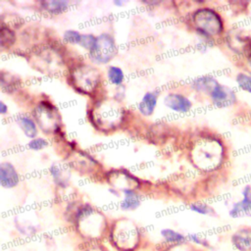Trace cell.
Masks as SVG:
<instances>
[{
  "mask_svg": "<svg viewBox=\"0 0 251 251\" xmlns=\"http://www.w3.org/2000/svg\"><path fill=\"white\" fill-rule=\"evenodd\" d=\"M213 103L218 107H225L230 105L235 100L233 91L227 86L218 83L210 94Z\"/></svg>",
  "mask_w": 251,
  "mask_h": 251,
  "instance_id": "12",
  "label": "cell"
},
{
  "mask_svg": "<svg viewBox=\"0 0 251 251\" xmlns=\"http://www.w3.org/2000/svg\"><path fill=\"white\" fill-rule=\"evenodd\" d=\"M160 234L162 236V238L164 239V241L168 244L171 245H175V244H179V243H184L187 241V236L184 235L183 233L175 230L173 228H163L160 231Z\"/></svg>",
  "mask_w": 251,
  "mask_h": 251,
  "instance_id": "17",
  "label": "cell"
},
{
  "mask_svg": "<svg viewBox=\"0 0 251 251\" xmlns=\"http://www.w3.org/2000/svg\"><path fill=\"white\" fill-rule=\"evenodd\" d=\"M167 251H196V250L187 242H184V243L171 245V247Z\"/></svg>",
  "mask_w": 251,
  "mask_h": 251,
  "instance_id": "29",
  "label": "cell"
},
{
  "mask_svg": "<svg viewBox=\"0 0 251 251\" xmlns=\"http://www.w3.org/2000/svg\"><path fill=\"white\" fill-rule=\"evenodd\" d=\"M116 52L117 47L114 38L110 34L103 33L96 37L95 45L89 51V57L96 64H106L112 60Z\"/></svg>",
  "mask_w": 251,
  "mask_h": 251,
  "instance_id": "6",
  "label": "cell"
},
{
  "mask_svg": "<svg viewBox=\"0 0 251 251\" xmlns=\"http://www.w3.org/2000/svg\"><path fill=\"white\" fill-rule=\"evenodd\" d=\"M109 192L111 193V194H113L114 196H118L119 195V192H118V189L117 188H109Z\"/></svg>",
  "mask_w": 251,
  "mask_h": 251,
  "instance_id": "31",
  "label": "cell"
},
{
  "mask_svg": "<svg viewBox=\"0 0 251 251\" xmlns=\"http://www.w3.org/2000/svg\"><path fill=\"white\" fill-rule=\"evenodd\" d=\"M81 34L75 29H68L63 34V39L71 44H79Z\"/></svg>",
  "mask_w": 251,
  "mask_h": 251,
  "instance_id": "25",
  "label": "cell"
},
{
  "mask_svg": "<svg viewBox=\"0 0 251 251\" xmlns=\"http://www.w3.org/2000/svg\"><path fill=\"white\" fill-rule=\"evenodd\" d=\"M219 82L211 76H201L193 80L192 82V87L199 92H204V93H209L213 91V89L216 87V85Z\"/></svg>",
  "mask_w": 251,
  "mask_h": 251,
  "instance_id": "16",
  "label": "cell"
},
{
  "mask_svg": "<svg viewBox=\"0 0 251 251\" xmlns=\"http://www.w3.org/2000/svg\"><path fill=\"white\" fill-rule=\"evenodd\" d=\"M20 181L19 174L15 167L8 162L0 165V183L4 188H13Z\"/></svg>",
  "mask_w": 251,
  "mask_h": 251,
  "instance_id": "13",
  "label": "cell"
},
{
  "mask_svg": "<svg viewBox=\"0 0 251 251\" xmlns=\"http://www.w3.org/2000/svg\"><path fill=\"white\" fill-rule=\"evenodd\" d=\"M72 80L79 91L89 93L94 90L99 81V74L96 69L89 66H81L72 74Z\"/></svg>",
  "mask_w": 251,
  "mask_h": 251,
  "instance_id": "7",
  "label": "cell"
},
{
  "mask_svg": "<svg viewBox=\"0 0 251 251\" xmlns=\"http://www.w3.org/2000/svg\"><path fill=\"white\" fill-rule=\"evenodd\" d=\"M186 236H187V239L190 242H192L195 245H198V246H200V247H202L206 250H213L215 248L214 245L208 240V238H206L204 236H201L197 233H188Z\"/></svg>",
  "mask_w": 251,
  "mask_h": 251,
  "instance_id": "23",
  "label": "cell"
},
{
  "mask_svg": "<svg viewBox=\"0 0 251 251\" xmlns=\"http://www.w3.org/2000/svg\"><path fill=\"white\" fill-rule=\"evenodd\" d=\"M164 104L176 113H186L191 109L190 100L179 93H169L164 97Z\"/></svg>",
  "mask_w": 251,
  "mask_h": 251,
  "instance_id": "11",
  "label": "cell"
},
{
  "mask_svg": "<svg viewBox=\"0 0 251 251\" xmlns=\"http://www.w3.org/2000/svg\"><path fill=\"white\" fill-rule=\"evenodd\" d=\"M112 244L121 251L133 250L138 245L139 230L128 221L117 223L111 232Z\"/></svg>",
  "mask_w": 251,
  "mask_h": 251,
  "instance_id": "3",
  "label": "cell"
},
{
  "mask_svg": "<svg viewBox=\"0 0 251 251\" xmlns=\"http://www.w3.org/2000/svg\"><path fill=\"white\" fill-rule=\"evenodd\" d=\"M70 5L69 1L66 0H52L41 2V7L50 14H61L65 12Z\"/></svg>",
  "mask_w": 251,
  "mask_h": 251,
  "instance_id": "19",
  "label": "cell"
},
{
  "mask_svg": "<svg viewBox=\"0 0 251 251\" xmlns=\"http://www.w3.org/2000/svg\"><path fill=\"white\" fill-rule=\"evenodd\" d=\"M48 145V142L41 137H35L32 138L29 143H28V147L29 149L33 150V151H38V150H42L43 148H45Z\"/></svg>",
  "mask_w": 251,
  "mask_h": 251,
  "instance_id": "28",
  "label": "cell"
},
{
  "mask_svg": "<svg viewBox=\"0 0 251 251\" xmlns=\"http://www.w3.org/2000/svg\"><path fill=\"white\" fill-rule=\"evenodd\" d=\"M158 94L154 91L146 92L138 104V110L143 116H151L156 108Z\"/></svg>",
  "mask_w": 251,
  "mask_h": 251,
  "instance_id": "15",
  "label": "cell"
},
{
  "mask_svg": "<svg viewBox=\"0 0 251 251\" xmlns=\"http://www.w3.org/2000/svg\"><path fill=\"white\" fill-rule=\"evenodd\" d=\"M236 251H251V226H238L229 237Z\"/></svg>",
  "mask_w": 251,
  "mask_h": 251,
  "instance_id": "10",
  "label": "cell"
},
{
  "mask_svg": "<svg viewBox=\"0 0 251 251\" xmlns=\"http://www.w3.org/2000/svg\"><path fill=\"white\" fill-rule=\"evenodd\" d=\"M39 126L45 132H55L59 127V117L56 109L45 102L40 103L34 112Z\"/></svg>",
  "mask_w": 251,
  "mask_h": 251,
  "instance_id": "8",
  "label": "cell"
},
{
  "mask_svg": "<svg viewBox=\"0 0 251 251\" xmlns=\"http://www.w3.org/2000/svg\"><path fill=\"white\" fill-rule=\"evenodd\" d=\"M14 42V33L8 28L2 26L1 28V37H0V44L2 47L10 46Z\"/></svg>",
  "mask_w": 251,
  "mask_h": 251,
  "instance_id": "26",
  "label": "cell"
},
{
  "mask_svg": "<svg viewBox=\"0 0 251 251\" xmlns=\"http://www.w3.org/2000/svg\"><path fill=\"white\" fill-rule=\"evenodd\" d=\"M189 209L198 214V215H202V216H214L216 214L214 208L212 206H210L207 203L204 202H194L191 203L189 205Z\"/></svg>",
  "mask_w": 251,
  "mask_h": 251,
  "instance_id": "22",
  "label": "cell"
},
{
  "mask_svg": "<svg viewBox=\"0 0 251 251\" xmlns=\"http://www.w3.org/2000/svg\"><path fill=\"white\" fill-rule=\"evenodd\" d=\"M236 82L241 89L251 93V75L240 73L236 75Z\"/></svg>",
  "mask_w": 251,
  "mask_h": 251,
  "instance_id": "24",
  "label": "cell"
},
{
  "mask_svg": "<svg viewBox=\"0 0 251 251\" xmlns=\"http://www.w3.org/2000/svg\"><path fill=\"white\" fill-rule=\"evenodd\" d=\"M17 123L19 126L22 128V130L24 131L25 136L30 137L31 139L35 138L37 134V127H36V124L30 117L23 115L17 119Z\"/></svg>",
  "mask_w": 251,
  "mask_h": 251,
  "instance_id": "18",
  "label": "cell"
},
{
  "mask_svg": "<svg viewBox=\"0 0 251 251\" xmlns=\"http://www.w3.org/2000/svg\"><path fill=\"white\" fill-rule=\"evenodd\" d=\"M7 112H8V106L3 101H1L0 102V114L5 115Z\"/></svg>",
  "mask_w": 251,
  "mask_h": 251,
  "instance_id": "30",
  "label": "cell"
},
{
  "mask_svg": "<svg viewBox=\"0 0 251 251\" xmlns=\"http://www.w3.org/2000/svg\"><path fill=\"white\" fill-rule=\"evenodd\" d=\"M89 251H107V250H103V249H100V248H93V249H91Z\"/></svg>",
  "mask_w": 251,
  "mask_h": 251,
  "instance_id": "33",
  "label": "cell"
},
{
  "mask_svg": "<svg viewBox=\"0 0 251 251\" xmlns=\"http://www.w3.org/2000/svg\"><path fill=\"white\" fill-rule=\"evenodd\" d=\"M223 159V146L214 139L198 141L192 150V160L199 169L212 171L218 168Z\"/></svg>",
  "mask_w": 251,
  "mask_h": 251,
  "instance_id": "1",
  "label": "cell"
},
{
  "mask_svg": "<svg viewBox=\"0 0 251 251\" xmlns=\"http://www.w3.org/2000/svg\"><path fill=\"white\" fill-rule=\"evenodd\" d=\"M193 22L197 32L204 37L211 38V36L223 30V22L220 16L209 8L196 11L193 16Z\"/></svg>",
  "mask_w": 251,
  "mask_h": 251,
  "instance_id": "4",
  "label": "cell"
},
{
  "mask_svg": "<svg viewBox=\"0 0 251 251\" xmlns=\"http://www.w3.org/2000/svg\"><path fill=\"white\" fill-rule=\"evenodd\" d=\"M50 175H51L54 182L57 185H59L61 187H66L68 185V183H69V175L59 165L53 164L50 167Z\"/></svg>",
  "mask_w": 251,
  "mask_h": 251,
  "instance_id": "20",
  "label": "cell"
},
{
  "mask_svg": "<svg viewBox=\"0 0 251 251\" xmlns=\"http://www.w3.org/2000/svg\"><path fill=\"white\" fill-rule=\"evenodd\" d=\"M228 216L232 219L251 217V185L246 184L243 186L241 190V199L230 205Z\"/></svg>",
  "mask_w": 251,
  "mask_h": 251,
  "instance_id": "9",
  "label": "cell"
},
{
  "mask_svg": "<svg viewBox=\"0 0 251 251\" xmlns=\"http://www.w3.org/2000/svg\"><path fill=\"white\" fill-rule=\"evenodd\" d=\"M123 191V200L121 209L123 211H133L141 204V196L134 189H125Z\"/></svg>",
  "mask_w": 251,
  "mask_h": 251,
  "instance_id": "14",
  "label": "cell"
},
{
  "mask_svg": "<svg viewBox=\"0 0 251 251\" xmlns=\"http://www.w3.org/2000/svg\"><path fill=\"white\" fill-rule=\"evenodd\" d=\"M114 4H115L116 6H118V7H122V6L125 5V2H124V1H121V0H116V1H114Z\"/></svg>",
  "mask_w": 251,
  "mask_h": 251,
  "instance_id": "32",
  "label": "cell"
},
{
  "mask_svg": "<svg viewBox=\"0 0 251 251\" xmlns=\"http://www.w3.org/2000/svg\"><path fill=\"white\" fill-rule=\"evenodd\" d=\"M95 42H96V37L93 36L92 34H81L79 45L82 48L88 51H91L95 45Z\"/></svg>",
  "mask_w": 251,
  "mask_h": 251,
  "instance_id": "27",
  "label": "cell"
},
{
  "mask_svg": "<svg viewBox=\"0 0 251 251\" xmlns=\"http://www.w3.org/2000/svg\"><path fill=\"white\" fill-rule=\"evenodd\" d=\"M93 119L101 128H112L120 124L122 110L116 104L106 101L98 104L93 109Z\"/></svg>",
  "mask_w": 251,
  "mask_h": 251,
  "instance_id": "5",
  "label": "cell"
},
{
  "mask_svg": "<svg viewBox=\"0 0 251 251\" xmlns=\"http://www.w3.org/2000/svg\"><path fill=\"white\" fill-rule=\"evenodd\" d=\"M107 76L109 81L114 85H121L125 79V74L123 70L117 66H111L108 68Z\"/></svg>",
  "mask_w": 251,
  "mask_h": 251,
  "instance_id": "21",
  "label": "cell"
},
{
  "mask_svg": "<svg viewBox=\"0 0 251 251\" xmlns=\"http://www.w3.org/2000/svg\"><path fill=\"white\" fill-rule=\"evenodd\" d=\"M77 230L87 238H98L104 231V216L89 205L81 207L75 217Z\"/></svg>",
  "mask_w": 251,
  "mask_h": 251,
  "instance_id": "2",
  "label": "cell"
}]
</instances>
